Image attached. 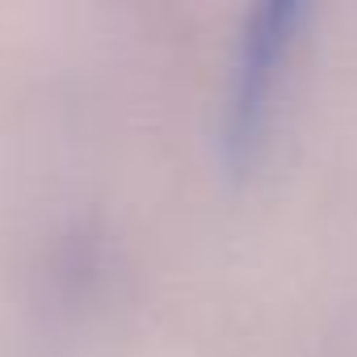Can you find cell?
Returning a JSON list of instances; mask_svg holds the SVG:
<instances>
[{
	"label": "cell",
	"instance_id": "cell-1",
	"mask_svg": "<svg viewBox=\"0 0 357 357\" xmlns=\"http://www.w3.org/2000/svg\"><path fill=\"white\" fill-rule=\"evenodd\" d=\"M311 9L273 0L257 5L236 38L231 68H227V93H223V155L227 164H248L278 114V97L290 80V59L298 51V34L307 30Z\"/></svg>",
	"mask_w": 357,
	"mask_h": 357
}]
</instances>
